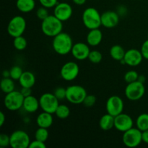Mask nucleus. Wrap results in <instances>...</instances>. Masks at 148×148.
<instances>
[{"mask_svg": "<svg viewBox=\"0 0 148 148\" xmlns=\"http://www.w3.org/2000/svg\"><path fill=\"white\" fill-rule=\"evenodd\" d=\"M53 94L55 96L59 99V101L61 100L66 99V88H62V87H59L55 89Z\"/></svg>", "mask_w": 148, "mask_h": 148, "instance_id": "obj_35", "label": "nucleus"}, {"mask_svg": "<svg viewBox=\"0 0 148 148\" xmlns=\"http://www.w3.org/2000/svg\"><path fill=\"white\" fill-rule=\"evenodd\" d=\"M14 79L11 77H3L0 82V87L3 92L5 94L10 93L14 90Z\"/></svg>", "mask_w": 148, "mask_h": 148, "instance_id": "obj_25", "label": "nucleus"}, {"mask_svg": "<svg viewBox=\"0 0 148 148\" xmlns=\"http://www.w3.org/2000/svg\"><path fill=\"white\" fill-rule=\"evenodd\" d=\"M73 45V40L71 36L64 32H62L53 37L52 40V47L54 51L62 56L71 53Z\"/></svg>", "mask_w": 148, "mask_h": 148, "instance_id": "obj_1", "label": "nucleus"}, {"mask_svg": "<svg viewBox=\"0 0 148 148\" xmlns=\"http://www.w3.org/2000/svg\"><path fill=\"white\" fill-rule=\"evenodd\" d=\"M147 38H148V33H147Z\"/></svg>", "mask_w": 148, "mask_h": 148, "instance_id": "obj_46", "label": "nucleus"}, {"mask_svg": "<svg viewBox=\"0 0 148 148\" xmlns=\"http://www.w3.org/2000/svg\"><path fill=\"white\" fill-rule=\"evenodd\" d=\"M143 142L148 144V130L143 132Z\"/></svg>", "mask_w": 148, "mask_h": 148, "instance_id": "obj_41", "label": "nucleus"}, {"mask_svg": "<svg viewBox=\"0 0 148 148\" xmlns=\"http://www.w3.org/2000/svg\"><path fill=\"white\" fill-rule=\"evenodd\" d=\"M63 30V22L55 15L49 14L46 19L42 20L41 30L48 37H55L62 33Z\"/></svg>", "mask_w": 148, "mask_h": 148, "instance_id": "obj_2", "label": "nucleus"}, {"mask_svg": "<svg viewBox=\"0 0 148 148\" xmlns=\"http://www.w3.org/2000/svg\"><path fill=\"white\" fill-rule=\"evenodd\" d=\"M23 108L27 113L36 112L40 108L39 99L38 100L36 97L33 96L32 95L25 97Z\"/></svg>", "mask_w": 148, "mask_h": 148, "instance_id": "obj_18", "label": "nucleus"}, {"mask_svg": "<svg viewBox=\"0 0 148 148\" xmlns=\"http://www.w3.org/2000/svg\"><path fill=\"white\" fill-rule=\"evenodd\" d=\"M39 2L43 7L50 9L54 7L58 4V0H39Z\"/></svg>", "mask_w": 148, "mask_h": 148, "instance_id": "obj_37", "label": "nucleus"}, {"mask_svg": "<svg viewBox=\"0 0 148 148\" xmlns=\"http://www.w3.org/2000/svg\"><path fill=\"white\" fill-rule=\"evenodd\" d=\"M25 19L22 16H14L10 20L7 25V32L12 38L23 36L26 29Z\"/></svg>", "mask_w": 148, "mask_h": 148, "instance_id": "obj_7", "label": "nucleus"}, {"mask_svg": "<svg viewBox=\"0 0 148 148\" xmlns=\"http://www.w3.org/2000/svg\"><path fill=\"white\" fill-rule=\"evenodd\" d=\"M5 114H4L2 111H1V112H0V127H2V126L4 125V122H5Z\"/></svg>", "mask_w": 148, "mask_h": 148, "instance_id": "obj_42", "label": "nucleus"}, {"mask_svg": "<svg viewBox=\"0 0 148 148\" xmlns=\"http://www.w3.org/2000/svg\"><path fill=\"white\" fill-rule=\"evenodd\" d=\"M73 13L72 6L67 2L58 3L54 7L53 15L62 22L67 21L71 18Z\"/></svg>", "mask_w": 148, "mask_h": 148, "instance_id": "obj_13", "label": "nucleus"}, {"mask_svg": "<svg viewBox=\"0 0 148 148\" xmlns=\"http://www.w3.org/2000/svg\"><path fill=\"white\" fill-rule=\"evenodd\" d=\"M27 45V40L25 38L23 37V36H17V37L14 38L13 40V46L14 49L17 51H23L26 49Z\"/></svg>", "mask_w": 148, "mask_h": 148, "instance_id": "obj_28", "label": "nucleus"}, {"mask_svg": "<svg viewBox=\"0 0 148 148\" xmlns=\"http://www.w3.org/2000/svg\"><path fill=\"white\" fill-rule=\"evenodd\" d=\"M145 92V88L144 83L138 80L127 84L124 90L125 96L130 101H132L141 99L144 96Z\"/></svg>", "mask_w": 148, "mask_h": 148, "instance_id": "obj_8", "label": "nucleus"}, {"mask_svg": "<svg viewBox=\"0 0 148 148\" xmlns=\"http://www.w3.org/2000/svg\"><path fill=\"white\" fill-rule=\"evenodd\" d=\"M10 77L14 80H19L20 77L22 76L23 73V69L20 66H13L11 69H10Z\"/></svg>", "mask_w": 148, "mask_h": 148, "instance_id": "obj_31", "label": "nucleus"}, {"mask_svg": "<svg viewBox=\"0 0 148 148\" xmlns=\"http://www.w3.org/2000/svg\"><path fill=\"white\" fill-rule=\"evenodd\" d=\"M122 141L128 147H136L143 142V132L137 127H132L123 132Z\"/></svg>", "mask_w": 148, "mask_h": 148, "instance_id": "obj_6", "label": "nucleus"}, {"mask_svg": "<svg viewBox=\"0 0 148 148\" xmlns=\"http://www.w3.org/2000/svg\"><path fill=\"white\" fill-rule=\"evenodd\" d=\"M97 101V98L95 95H87V96L85 97V98L84 99L83 104L85 106L88 107V108H90L92 107L95 104Z\"/></svg>", "mask_w": 148, "mask_h": 148, "instance_id": "obj_33", "label": "nucleus"}, {"mask_svg": "<svg viewBox=\"0 0 148 148\" xmlns=\"http://www.w3.org/2000/svg\"><path fill=\"white\" fill-rule=\"evenodd\" d=\"M87 95V90L81 85H70L66 88V99L75 105L82 103Z\"/></svg>", "mask_w": 148, "mask_h": 148, "instance_id": "obj_4", "label": "nucleus"}, {"mask_svg": "<svg viewBox=\"0 0 148 148\" xmlns=\"http://www.w3.org/2000/svg\"><path fill=\"white\" fill-rule=\"evenodd\" d=\"M134 125V121L132 118L127 114H119L114 119V127L116 130L121 132H124L132 128Z\"/></svg>", "mask_w": 148, "mask_h": 148, "instance_id": "obj_14", "label": "nucleus"}, {"mask_svg": "<svg viewBox=\"0 0 148 148\" xmlns=\"http://www.w3.org/2000/svg\"><path fill=\"white\" fill-rule=\"evenodd\" d=\"M55 115L60 119H65L70 115V109L65 104H59L55 111Z\"/></svg>", "mask_w": 148, "mask_h": 148, "instance_id": "obj_27", "label": "nucleus"}, {"mask_svg": "<svg viewBox=\"0 0 148 148\" xmlns=\"http://www.w3.org/2000/svg\"><path fill=\"white\" fill-rule=\"evenodd\" d=\"M79 73V65L74 62H68L62 66L60 75L62 79L67 82L73 81L77 77Z\"/></svg>", "mask_w": 148, "mask_h": 148, "instance_id": "obj_11", "label": "nucleus"}, {"mask_svg": "<svg viewBox=\"0 0 148 148\" xmlns=\"http://www.w3.org/2000/svg\"><path fill=\"white\" fill-rule=\"evenodd\" d=\"M46 145L43 142L40 141L35 139V140L30 142V144L29 145V148H46Z\"/></svg>", "mask_w": 148, "mask_h": 148, "instance_id": "obj_38", "label": "nucleus"}, {"mask_svg": "<svg viewBox=\"0 0 148 148\" xmlns=\"http://www.w3.org/2000/svg\"><path fill=\"white\" fill-rule=\"evenodd\" d=\"M136 127L142 132L148 130V114L143 113L137 116L136 119Z\"/></svg>", "mask_w": 148, "mask_h": 148, "instance_id": "obj_26", "label": "nucleus"}, {"mask_svg": "<svg viewBox=\"0 0 148 148\" xmlns=\"http://www.w3.org/2000/svg\"><path fill=\"white\" fill-rule=\"evenodd\" d=\"M20 92H21V93L23 94L24 97L29 96V95H31L32 93L31 88H22Z\"/></svg>", "mask_w": 148, "mask_h": 148, "instance_id": "obj_40", "label": "nucleus"}, {"mask_svg": "<svg viewBox=\"0 0 148 148\" xmlns=\"http://www.w3.org/2000/svg\"><path fill=\"white\" fill-rule=\"evenodd\" d=\"M106 108L108 114L115 117L123 113L124 108V101L121 97L118 95H112L107 100Z\"/></svg>", "mask_w": 148, "mask_h": 148, "instance_id": "obj_12", "label": "nucleus"}, {"mask_svg": "<svg viewBox=\"0 0 148 148\" xmlns=\"http://www.w3.org/2000/svg\"><path fill=\"white\" fill-rule=\"evenodd\" d=\"M53 122V117L52 114L43 111L38 114L36 118V124L38 127H43V128L49 129L51 127Z\"/></svg>", "mask_w": 148, "mask_h": 148, "instance_id": "obj_20", "label": "nucleus"}, {"mask_svg": "<svg viewBox=\"0 0 148 148\" xmlns=\"http://www.w3.org/2000/svg\"><path fill=\"white\" fill-rule=\"evenodd\" d=\"M49 15V11H48V8L43 7V6L41 7H39L37 11H36V16L41 21L46 19Z\"/></svg>", "mask_w": 148, "mask_h": 148, "instance_id": "obj_34", "label": "nucleus"}, {"mask_svg": "<svg viewBox=\"0 0 148 148\" xmlns=\"http://www.w3.org/2000/svg\"><path fill=\"white\" fill-rule=\"evenodd\" d=\"M87 0H72L74 3L77 5H83L85 4Z\"/></svg>", "mask_w": 148, "mask_h": 148, "instance_id": "obj_43", "label": "nucleus"}, {"mask_svg": "<svg viewBox=\"0 0 148 148\" xmlns=\"http://www.w3.org/2000/svg\"><path fill=\"white\" fill-rule=\"evenodd\" d=\"M140 51H141L142 54H143V58L148 60V39L143 43Z\"/></svg>", "mask_w": 148, "mask_h": 148, "instance_id": "obj_39", "label": "nucleus"}, {"mask_svg": "<svg viewBox=\"0 0 148 148\" xmlns=\"http://www.w3.org/2000/svg\"><path fill=\"white\" fill-rule=\"evenodd\" d=\"M119 23V14L117 12L106 11L101 14V25L106 28H114Z\"/></svg>", "mask_w": 148, "mask_h": 148, "instance_id": "obj_17", "label": "nucleus"}, {"mask_svg": "<svg viewBox=\"0 0 148 148\" xmlns=\"http://www.w3.org/2000/svg\"><path fill=\"white\" fill-rule=\"evenodd\" d=\"M137 80L144 83V82H145V77L144 75H139V77Z\"/></svg>", "mask_w": 148, "mask_h": 148, "instance_id": "obj_45", "label": "nucleus"}, {"mask_svg": "<svg viewBox=\"0 0 148 148\" xmlns=\"http://www.w3.org/2000/svg\"><path fill=\"white\" fill-rule=\"evenodd\" d=\"M88 59L92 64H98L102 61L103 55L100 51L97 50L90 51L88 56Z\"/></svg>", "mask_w": 148, "mask_h": 148, "instance_id": "obj_30", "label": "nucleus"}, {"mask_svg": "<svg viewBox=\"0 0 148 148\" xmlns=\"http://www.w3.org/2000/svg\"><path fill=\"white\" fill-rule=\"evenodd\" d=\"M16 7L21 12L28 13L35 9L36 1L35 0H17Z\"/></svg>", "mask_w": 148, "mask_h": 148, "instance_id": "obj_22", "label": "nucleus"}, {"mask_svg": "<svg viewBox=\"0 0 148 148\" xmlns=\"http://www.w3.org/2000/svg\"><path fill=\"white\" fill-rule=\"evenodd\" d=\"M114 119L115 117L111 114H104L102 116L99 121L100 128L103 131H108L114 127Z\"/></svg>", "mask_w": 148, "mask_h": 148, "instance_id": "obj_23", "label": "nucleus"}, {"mask_svg": "<svg viewBox=\"0 0 148 148\" xmlns=\"http://www.w3.org/2000/svg\"><path fill=\"white\" fill-rule=\"evenodd\" d=\"M90 52L89 45L82 42H78L73 45L71 53L77 60H85L88 59V56Z\"/></svg>", "mask_w": 148, "mask_h": 148, "instance_id": "obj_15", "label": "nucleus"}, {"mask_svg": "<svg viewBox=\"0 0 148 148\" xmlns=\"http://www.w3.org/2000/svg\"><path fill=\"white\" fill-rule=\"evenodd\" d=\"M139 74L137 73V71L135 70H130L127 72L124 75V80L128 83H131V82H135L138 79Z\"/></svg>", "mask_w": 148, "mask_h": 148, "instance_id": "obj_32", "label": "nucleus"}, {"mask_svg": "<svg viewBox=\"0 0 148 148\" xmlns=\"http://www.w3.org/2000/svg\"><path fill=\"white\" fill-rule=\"evenodd\" d=\"M64 1H66V0H64Z\"/></svg>", "mask_w": 148, "mask_h": 148, "instance_id": "obj_47", "label": "nucleus"}, {"mask_svg": "<svg viewBox=\"0 0 148 148\" xmlns=\"http://www.w3.org/2000/svg\"><path fill=\"white\" fill-rule=\"evenodd\" d=\"M10 145V136L6 134H0V147H6Z\"/></svg>", "mask_w": 148, "mask_h": 148, "instance_id": "obj_36", "label": "nucleus"}, {"mask_svg": "<svg viewBox=\"0 0 148 148\" xmlns=\"http://www.w3.org/2000/svg\"><path fill=\"white\" fill-rule=\"evenodd\" d=\"M18 81L22 88H32L36 84V77L33 72L25 71Z\"/></svg>", "mask_w": 148, "mask_h": 148, "instance_id": "obj_21", "label": "nucleus"}, {"mask_svg": "<svg viewBox=\"0 0 148 148\" xmlns=\"http://www.w3.org/2000/svg\"><path fill=\"white\" fill-rule=\"evenodd\" d=\"M39 103L40 108L43 111L52 114H55V111L59 105V99L55 96L54 94L51 92H46L41 95L39 98Z\"/></svg>", "mask_w": 148, "mask_h": 148, "instance_id": "obj_9", "label": "nucleus"}, {"mask_svg": "<svg viewBox=\"0 0 148 148\" xmlns=\"http://www.w3.org/2000/svg\"><path fill=\"white\" fill-rule=\"evenodd\" d=\"M103 39L102 31L99 28L90 30L87 35V43L90 46H97L101 43Z\"/></svg>", "mask_w": 148, "mask_h": 148, "instance_id": "obj_19", "label": "nucleus"}, {"mask_svg": "<svg viewBox=\"0 0 148 148\" xmlns=\"http://www.w3.org/2000/svg\"><path fill=\"white\" fill-rule=\"evenodd\" d=\"M49 133L48 129L43 128V127H38L35 132V139L40 141L46 143L49 139Z\"/></svg>", "mask_w": 148, "mask_h": 148, "instance_id": "obj_29", "label": "nucleus"}, {"mask_svg": "<svg viewBox=\"0 0 148 148\" xmlns=\"http://www.w3.org/2000/svg\"><path fill=\"white\" fill-rule=\"evenodd\" d=\"M3 77H10V70H4L2 72Z\"/></svg>", "mask_w": 148, "mask_h": 148, "instance_id": "obj_44", "label": "nucleus"}, {"mask_svg": "<svg viewBox=\"0 0 148 148\" xmlns=\"http://www.w3.org/2000/svg\"><path fill=\"white\" fill-rule=\"evenodd\" d=\"M84 25L89 30L99 28L101 25V14L97 9L88 7L84 10L82 16Z\"/></svg>", "mask_w": 148, "mask_h": 148, "instance_id": "obj_3", "label": "nucleus"}, {"mask_svg": "<svg viewBox=\"0 0 148 148\" xmlns=\"http://www.w3.org/2000/svg\"><path fill=\"white\" fill-rule=\"evenodd\" d=\"M109 53L110 56L113 59L120 62L124 59L126 51L122 46H119V45H114L111 48Z\"/></svg>", "mask_w": 148, "mask_h": 148, "instance_id": "obj_24", "label": "nucleus"}, {"mask_svg": "<svg viewBox=\"0 0 148 148\" xmlns=\"http://www.w3.org/2000/svg\"><path fill=\"white\" fill-rule=\"evenodd\" d=\"M144 59L141 51L138 49H131L127 51L124 55V60L125 64L130 66H137L141 64Z\"/></svg>", "mask_w": 148, "mask_h": 148, "instance_id": "obj_16", "label": "nucleus"}, {"mask_svg": "<svg viewBox=\"0 0 148 148\" xmlns=\"http://www.w3.org/2000/svg\"><path fill=\"white\" fill-rule=\"evenodd\" d=\"M25 97L20 91L14 90L6 94L4 103L6 108L9 111H16L23 108Z\"/></svg>", "mask_w": 148, "mask_h": 148, "instance_id": "obj_5", "label": "nucleus"}, {"mask_svg": "<svg viewBox=\"0 0 148 148\" xmlns=\"http://www.w3.org/2000/svg\"><path fill=\"white\" fill-rule=\"evenodd\" d=\"M10 146L12 148H27L30 139L27 132L23 130H16L10 134Z\"/></svg>", "mask_w": 148, "mask_h": 148, "instance_id": "obj_10", "label": "nucleus"}]
</instances>
